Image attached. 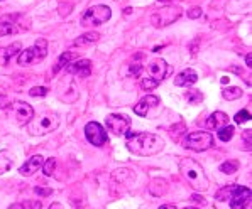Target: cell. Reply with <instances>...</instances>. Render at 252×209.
Listing matches in <instances>:
<instances>
[{
  "label": "cell",
  "instance_id": "cell-19",
  "mask_svg": "<svg viewBox=\"0 0 252 209\" xmlns=\"http://www.w3.org/2000/svg\"><path fill=\"white\" fill-rule=\"evenodd\" d=\"M21 49H22L21 42H14V44L7 46V48H0V64L5 66L15 56V54L21 52Z\"/></svg>",
  "mask_w": 252,
  "mask_h": 209
},
{
  "label": "cell",
  "instance_id": "cell-32",
  "mask_svg": "<svg viewBox=\"0 0 252 209\" xmlns=\"http://www.w3.org/2000/svg\"><path fill=\"white\" fill-rule=\"evenodd\" d=\"M29 95L31 96H46V95H48V88H44V86H34V88H31Z\"/></svg>",
  "mask_w": 252,
  "mask_h": 209
},
{
  "label": "cell",
  "instance_id": "cell-43",
  "mask_svg": "<svg viewBox=\"0 0 252 209\" xmlns=\"http://www.w3.org/2000/svg\"><path fill=\"white\" fill-rule=\"evenodd\" d=\"M185 209H198V208H185Z\"/></svg>",
  "mask_w": 252,
  "mask_h": 209
},
{
  "label": "cell",
  "instance_id": "cell-27",
  "mask_svg": "<svg viewBox=\"0 0 252 209\" xmlns=\"http://www.w3.org/2000/svg\"><path fill=\"white\" fill-rule=\"evenodd\" d=\"M234 133H235V129L232 125H227V127H223V129H220L219 130V140H222V142H230L232 140V137H234Z\"/></svg>",
  "mask_w": 252,
  "mask_h": 209
},
{
  "label": "cell",
  "instance_id": "cell-3",
  "mask_svg": "<svg viewBox=\"0 0 252 209\" xmlns=\"http://www.w3.org/2000/svg\"><path fill=\"white\" fill-rule=\"evenodd\" d=\"M31 27V19L24 14H7L0 17V37L24 32Z\"/></svg>",
  "mask_w": 252,
  "mask_h": 209
},
{
  "label": "cell",
  "instance_id": "cell-13",
  "mask_svg": "<svg viewBox=\"0 0 252 209\" xmlns=\"http://www.w3.org/2000/svg\"><path fill=\"white\" fill-rule=\"evenodd\" d=\"M159 103H161L159 96L147 95L142 100H139V103L134 106V111H135V115H139V117H149L151 110H156V108L159 106Z\"/></svg>",
  "mask_w": 252,
  "mask_h": 209
},
{
  "label": "cell",
  "instance_id": "cell-7",
  "mask_svg": "<svg viewBox=\"0 0 252 209\" xmlns=\"http://www.w3.org/2000/svg\"><path fill=\"white\" fill-rule=\"evenodd\" d=\"M7 115L17 125H27L34 118V108L26 102H14L12 104H7Z\"/></svg>",
  "mask_w": 252,
  "mask_h": 209
},
{
  "label": "cell",
  "instance_id": "cell-35",
  "mask_svg": "<svg viewBox=\"0 0 252 209\" xmlns=\"http://www.w3.org/2000/svg\"><path fill=\"white\" fill-rule=\"evenodd\" d=\"M251 140H252V133H251V130H244V149L246 150H249L251 149Z\"/></svg>",
  "mask_w": 252,
  "mask_h": 209
},
{
  "label": "cell",
  "instance_id": "cell-18",
  "mask_svg": "<svg viewBox=\"0 0 252 209\" xmlns=\"http://www.w3.org/2000/svg\"><path fill=\"white\" fill-rule=\"evenodd\" d=\"M196 79H198V75H196L195 69H185L174 78V84L176 86H193Z\"/></svg>",
  "mask_w": 252,
  "mask_h": 209
},
{
  "label": "cell",
  "instance_id": "cell-28",
  "mask_svg": "<svg viewBox=\"0 0 252 209\" xmlns=\"http://www.w3.org/2000/svg\"><path fill=\"white\" fill-rule=\"evenodd\" d=\"M41 208H42L41 201H24V203L10 206V209H41Z\"/></svg>",
  "mask_w": 252,
  "mask_h": 209
},
{
  "label": "cell",
  "instance_id": "cell-34",
  "mask_svg": "<svg viewBox=\"0 0 252 209\" xmlns=\"http://www.w3.org/2000/svg\"><path fill=\"white\" fill-rule=\"evenodd\" d=\"M186 15H188L189 19H198L201 15V9H200V7H191V9L186 12Z\"/></svg>",
  "mask_w": 252,
  "mask_h": 209
},
{
  "label": "cell",
  "instance_id": "cell-10",
  "mask_svg": "<svg viewBox=\"0 0 252 209\" xmlns=\"http://www.w3.org/2000/svg\"><path fill=\"white\" fill-rule=\"evenodd\" d=\"M105 125L115 137H120V135H126L130 130V118L126 117V115L112 113L105 118Z\"/></svg>",
  "mask_w": 252,
  "mask_h": 209
},
{
  "label": "cell",
  "instance_id": "cell-5",
  "mask_svg": "<svg viewBox=\"0 0 252 209\" xmlns=\"http://www.w3.org/2000/svg\"><path fill=\"white\" fill-rule=\"evenodd\" d=\"M183 147L193 152H205L213 147V135L210 131H191L183 138Z\"/></svg>",
  "mask_w": 252,
  "mask_h": 209
},
{
  "label": "cell",
  "instance_id": "cell-36",
  "mask_svg": "<svg viewBox=\"0 0 252 209\" xmlns=\"http://www.w3.org/2000/svg\"><path fill=\"white\" fill-rule=\"evenodd\" d=\"M34 192L41 196H49L51 194V189H41V187H34Z\"/></svg>",
  "mask_w": 252,
  "mask_h": 209
},
{
  "label": "cell",
  "instance_id": "cell-2",
  "mask_svg": "<svg viewBox=\"0 0 252 209\" xmlns=\"http://www.w3.org/2000/svg\"><path fill=\"white\" fill-rule=\"evenodd\" d=\"M180 170L181 174L186 177V181L189 183L193 189L196 191H207L208 185H210V181H208L207 174H205L203 167L198 164L196 160L189 157H185L180 160Z\"/></svg>",
  "mask_w": 252,
  "mask_h": 209
},
{
  "label": "cell",
  "instance_id": "cell-16",
  "mask_svg": "<svg viewBox=\"0 0 252 209\" xmlns=\"http://www.w3.org/2000/svg\"><path fill=\"white\" fill-rule=\"evenodd\" d=\"M42 164H44V158L41 156H32L24 165H22L19 172H21L24 177H29V176H32L34 172H37V170L42 167Z\"/></svg>",
  "mask_w": 252,
  "mask_h": 209
},
{
  "label": "cell",
  "instance_id": "cell-14",
  "mask_svg": "<svg viewBox=\"0 0 252 209\" xmlns=\"http://www.w3.org/2000/svg\"><path fill=\"white\" fill-rule=\"evenodd\" d=\"M251 189L249 187H244V185H239L237 191L232 194L230 201V208L232 209H247L251 204Z\"/></svg>",
  "mask_w": 252,
  "mask_h": 209
},
{
  "label": "cell",
  "instance_id": "cell-1",
  "mask_svg": "<svg viewBox=\"0 0 252 209\" xmlns=\"http://www.w3.org/2000/svg\"><path fill=\"white\" fill-rule=\"evenodd\" d=\"M126 145L129 149V152L135 154V156L149 157L154 154L161 152L164 147V140L156 133H149V131H139V133H132L127 131L126 133Z\"/></svg>",
  "mask_w": 252,
  "mask_h": 209
},
{
  "label": "cell",
  "instance_id": "cell-38",
  "mask_svg": "<svg viewBox=\"0 0 252 209\" xmlns=\"http://www.w3.org/2000/svg\"><path fill=\"white\" fill-rule=\"evenodd\" d=\"M246 66L247 68H252V54H247L246 56Z\"/></svg>",
  "mask_w": 252,
  "mask_h": 209
},
{
  "label": "cell",
  "instance_id": "cell-29",
  "mask_svg": "<svg viewBox=\"0 0 252 209\" xmlns=\"http://www.w3.org/2000/svg\"><path fill=\"white\" fill-rule=\"evenodd\" d=\"M237 169H239L237 160H225L220 165V172H223V174H234V172H237Z\"/></svg>",
  "mask_w": 252,
  "mask_h": 209
},
{
  "label": "cell",
  "instance_id": "cell-23",
  "mask_svg": "<svg viewBox=\"0 0 252 209\" xmlns=\"http://www.w3.org/2000/svg\"><path fill=\"white\" fill-rule=\"evenodd\" d=\"M98 39H100V34L98 32H87V34H81L80 37H76L75 42H73V46H76V48H81V46L93 44V42H96Z\"/></svg>",
  "mask_w": 252,
  "mask_h": 209
},
{
  "label": "cell",
  "instance_id": "cell-21",
  "mask_svg": "<svg viewBox=\"0 0 252 209\" xmlns=\"http://www.w3.org/2000/svg\"><path fill=\"white\" fill-rule=\"evenodd\" d=\"M168 183H166L164 179H154V181H151V185H149V191H151V194L153 196H164L166 192H168Z\"/></svg>",
  "mask_w": 252,
  "mask_h": 209
},
{
  "label": "cell",
  "instance_id": "cell-40",
  "mask_svg": "<svg viewBox=\"0 0 252 209\" xmlns=\"http://www.w3.org/2000/svg\"><path fill=\"white\" fill-rule=\"evenodd\" d=\"M159 209H176V208H174L173 204H164V206H161Z\"/></svg>",
  "mask_w": 252,
  "mask_h": 209
},
{
  "label": "cell",
  "instance_id": "cell-20",
  "mask_svg": "<svg viewBox=\"0 0 252 209\" xmlns=\"http://www.w3.org/2000/svg\"><path fill=\"white\" fill-rule=\"evenodd\" d=\"M78 57V54L76 52H73V51H66V52H63L60 57H58V61H56V64H54V68H53V73H60L63 68H66V66L69 63H73V61Z\"/></svg>",
  "mask_w": 252,
  "mask_h": 209
},
{
  "label": "cell",
  "instance_id": "cell-30",
  "mask_svg": "<svg viewBox=\"0 0 252 209\" xmlns=\"http://www.w3.org/2000/svg\"><path fill=\"white\" fill-rule=\"evenodd\" d=\"M54 167H56V158H48V160L42 164V172H44V176H53L54 172Z\"/></svg>",
  "mask_w": 252,
  "mask_h": 209
},
{
  "label": "cell",
  "instance_id": "cell-11",
  "mask_svg": "<svg viewBox=\"0 0 252 209\" xmlns=\"http://www.w3.org/2000/svg\"><path fill=\"white\" fill-rule=\"evenodd\" d=\"M85 135H87L88 142L95 147H103L108 142V135L105 129L96 122L87 123V127H85Z\"/></svg>",
  "mask_w": 252,
  "mask_h": 209
},
{
  "label": "cell",
  "instance_id": "cell-17",
  "mask_svg": "<svg viewBox=\"0 0 252 209\" xmlns=\"http://www.w3.org/2000/svg\"><path fill=\"white\" fill-rule=\"evenodd\" d=\"M228 125V117L223 111H213L207 120V127L210 130H220Z\"/></svg>",
  "mask_w": 252,
  "mask_h": 209
},
{
  "label": "cell",
  "instance_id": "cell-4",
  "mask_svg": "<svg viewBox=\"0 0 252 209\" xmlns=\"http://www.w3.org/2000/svg\"><path fill=\"white\" fill-rule=\"evenodd\" d=\"M48 56V41L37 39V42L31 48H27L26 51L19 52L17 56V64L19 66H31L42 61Z\"/></svg>",
  "mask_w": 252,
  "mask_h": 209
},
{
  "label": "cell",
  "instance_id": "cell-8",
  "mask_svg": "<svg viewBox=\"0 0 252 209\" xmlns=\"http://www.w3.org/2000/svg\"><path fill=\"white\" fill-rule=\"evenodd\" d=\"M181 12H183V10L174 5L161 7V9H158L156 12L151 15V24L161 29V27H166V26L173 24V22H176L178 19L181 17Z\"/></svg>",
  "mask_w": 252,
  "mask_h": 209
},
{
  "label": "cell",
  "instance_id": "cell-33",
  "mask_svg": "<svg viewBox=\"0 0 252 209\" xmlns=\"http://www.w3.org/2000/svg\"><path fill=\"white\" fill-rule=\"evenodd\" d=\"M141 86L144 88V90H153V88L158 86V83H156V81H153V79H149V78H142Z\"/></svg>",
  "mask_w": 252,
  "mask_h": 209
},
{
  "label": "cell",
  "instance_id": "cell-31",
  "mask_svg": "<svg viewBox=\"0 0 252 209\" xmlns=\"http://www.w3.org/2000/svg\"><path fill=\"white\" fill-rule=\"evenodd\" d=\"M234 120H235V123H237V125H242V123H246L247 120H251L249 110H240V111H237V113H235V117H234Z\"/></svg>",
  "mask_w": 252,
  "mask_h": 209
},
{
  "label": "cell",
  "instance_id": "cell-6",
  "mask_svg": "<svg viewBox=\"0 0 252 209\" xmlns=\"http://www.w3.org/2000/svg\"><path fill=\"white\" fill-rule=\"evenodd\" d=\"M60 127V118L54 113H44L37 118H32L29 122V133L31 135H44L48 131H53Z\"/></svg>",
  "mask_w": 252,
  "mask_h": 209
},
{
  "label": "cell",
  "instance_id": "cell-26",
  "mask_svg": "<svg viewBox=\"0 0 252 209\" xmlns=\"http://www.w3.org/2000/svg\"><path fill=\"white\" fill-rule=\"evenodd\" d=\"M222 95H223V98L227 100V102H234V100H237L242 96V90L237 86H228L225 88V90L222 91Z\"/></svg>",
  "mask_w": 252,
  "mask_h": 209
},
{
  "label": "cell",
  "instance_id": "cell-24",
  "mask_svg": "<svg viewBox=\"0 0 252 209\" xmlns=\"http://www.w3.org/2000/svg\"><path fill=\"white\" fill-rule=\"evenodd\" d=\"M239 185L237 184H230V185H225V187H222L220 191H217L215 194V199L220 201V203H223V201H228L232 197V194H234L235 191H237Z\"/></svg>",
  "mask_w": 252,
  "mask_h": 209
},
{
  "label": "cell",
  "instance_id": "cell-37",
  "mask_svg": "<svg viewBox=\"0 0 252 209\" xmlns=\"http://www.w3.org/2000/svg\"><path fill=\"white\" fill-rule=\"evenodd\" d=\"M191 201H195V203H198V204H205V203H207V201H205L200 194H193L191 196Z\"/></svg>",
  "mask_w": 252,
  "mask_h": 209
},
{
  "label": "cell",
  "instance_id": "cell-12",
  "mask_svg": "<svg viewBox=\"0 0 252 209\" xmlns=\"http://www.w3.org/2000/svg\"><path fill=\"white\" fill-rule=\"evenodd\" d=\"M147 78L156 81L158 84L168 76V73H171V68L168 66L164 59H154L153 63L147 64Z\"/></svg>",
  "mask_w": 252,
  "mask_h": 209
},
{
  "label": "cell",
  "instance_id": "cell-15",
  "mask_svg": "<svg viewBox=\"0 0 252 209\" xmlns=\"http://www.w3.org/2000/svg\"><path fill=\"white\" fill-rule=\"evenodd\" d=\"M66 71L69 75L80 76V78H88L92 73V61L88 59H80V61H73L66 66Z\"/></svg>",
  "mask_w": 252,
  "mask_h": 209
},
{
  "label": "cell",
  "instance_id": "cell-25",
  "mask_svg": "<svg viewBox=\"0 0 252 209\" xmlns=\"http://www.w3.org/2000/svg\"><path fill=\"white\" fill-rule=\"evenodd\" d=\"M185 100L188 102L189 104H198L203 102V93L200 90H189L185 93Z\"/></svg>",
  "mask_w": 252,
  "mask_h": 209
},
{
  "label": "cell",
  "instance_id": "cell-41",
  "mask_svg": "<svg viewBox=\"0 0 252 209\" xmlns=\"http://www.w3.org/2000/svg\"><path fill=\"white\" fill-rule=\"evenodd\" d=\"M220 83H222V84H227V83H228V78H227V76H223V78L220 79Z\"/></svg>",
  "mask_w": 252,
  "mask_h": 209
},
{
  "label": "cell",
  "instance_id": "cell-42",
  "mask_svg": "<svg viewBox=\"0 0 252 209\" xmlns=\"http://www.w3.org/2000/svg\"><path fill=\"white\" fill-rule=\"evenodd\" d=\"M159 2H171V0H159Z\"/></svg>",
  "mask_w": 252,
  "mask_h": 209
},
{
  "label": "cell",
  "instance_id": "cell-39",
  "mask_svg": "<svg viewBox=\"0 0 252 209\" xmlns=\"http://www.w3.org/2000/svg\"><path fill=\"white\" fill-rule=\"evenodd\" d=\"M0 106L7 108V98H3V96H0Z\"/></svg>",
  "mask_w": 252,
  "mask_h": 209
},
{
  "label": "cell",
  "instance_id": "cell-9",
  "mask_svg": "<svg viewBox=\"0 0 252 209\" xmlns=\"http://www.w3.org/2000/svg\"><path fill=\"white\" fill-rule=\"evenodd\" d=\"M112 17V10L107 5H95L90 7L83 15H81V26H102Z\"/></svg>",
  "mask_w": 252,
  "mask_h": 209
},
{
  "label": "cell",
  "instance_id": "cell-22",
  "mask_svg": "<svg viewBox=\"0 0 252 209\" xmlns=\"http://www.w3.org/2000/svg\"><path fill=\"white\" fill-rule=\"evenodd\" d=\"M12 165H14L12 154L7 152V150H2V152H0V176L9 172V170L12 169Z\"/></svg>",
  "mask_w": 252,
  "mask_h": 209
}]
</instances>
